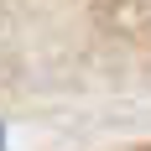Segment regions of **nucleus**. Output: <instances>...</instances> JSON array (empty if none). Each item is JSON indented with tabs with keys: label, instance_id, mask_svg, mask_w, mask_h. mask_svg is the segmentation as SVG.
I'll return each mask as SVG.
<instances>
[{
	"label": "nucleus",
	"instance_id": "f257e3e1",
	"mask_svg": "<svg viewBox=\"0 0 151 151\" xmlns=\"http://www.w3.org/2000/svg\"><path fill=\"white\" fill-rule=\"evenodd\" d=\"M0 151H5V130H0Z\"/></svg>",
	"mask_w": 151,
	"mask_h": 151
}]
</instances>
